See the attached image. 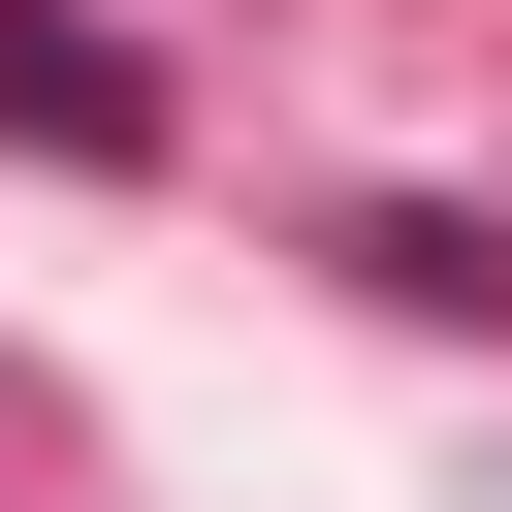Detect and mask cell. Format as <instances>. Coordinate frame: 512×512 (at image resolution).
Returning <instances> with one entry per match:
<instances>
[]
</instances>
